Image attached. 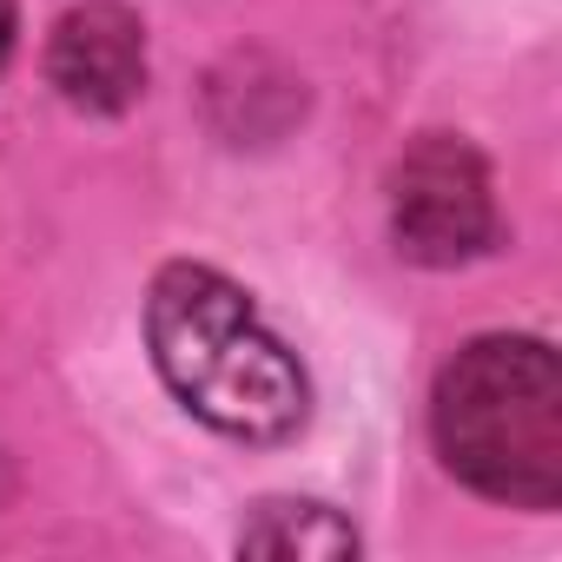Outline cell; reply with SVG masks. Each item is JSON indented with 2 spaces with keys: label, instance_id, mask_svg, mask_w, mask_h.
Masks as SVG:
<instances>
[{
  "label": "cell",
  "instance_id": "cell-1",
  "mask_svg": "<svg viewBox=\"0 0 562 562\" xmlns=\"http://www.w3.org/2000/svg\"><path fill=\"white\" fill-rule=\"evenodd\" d=\"M146 345L172 397L225 437L278 443L305 424V371L278 345L238 285L205 265H166L146 299Z\"/></svg>",
  "mask_w": 562,
  "mask_h": 562
},
{
  "label": "cell",
  "instance_id": "cell-5",
  "mask_svg": "<svg viewBox=\"0 0 562 562\" xmlns=\"http://www.w3.org/2000/svg\"><path fill=\"white\" fill-rule=\"evenodd\" d=\"M245 549L251 555H351L358 536L318 503H265L258 522L245 529Z\"/></svg>",
  "mask_w": 562,
  "mask_h": 562
},
{
  "label": "cell",
  "instance_id": "cell-6",
  "mask_svg": "<svg viewBox=\"0 0 562 562\" xmlns=\"http://www.w3.org/2000/svg\"><path fill=\"white\" fill-rule=\"evenodd\" d=\"M14 54V0H0V67Z\"/></svg>",
  "mask_w": 562,
  "mask_h": 562
},
{
  "label": "cell",
  "instance_id": "cell-4",
  "mask_svg": "<svg viewBox=\"0 0 562 562\" xmlns=\"http://www.w3.org/2000/svg\"><path fill=\"white\" fill-rule=\"evenodd\" d=\"M47 74L67 106L80 113H126L146 87V34L113 0H87L54 27Z\"/></svg>",
  "mask_w": 562,
  "mask_h": 562
},
{
  "label": "cell",
  "instance_id": "cell-3",
  "mask_svg": "<svg viewBox=\"0 0 562 562\" xmlns=\"http://www.w3.org/2000/svg\"><path fill=\"white\" fill-rule=\"evenodd\" d=\"M391 225H397V245L424 265L476 258L496 238L483 159L450 133H424L391 172Z\"/></svg>",
  "mask_w": 562,
  "mask_h": 562
},
{
  "label": "cell",
  "instance_id": "cell-2",
  "mask_svg": "<svg viewBox=\"0 0 562 562\" xmlns=\"http://www.w3.org/2000/svg\"><path fill=\"white\" fill-rule=\"evenodd\" d=\"M437 450L443 463L522 509L562 496V371L536 338H476L437 378Z\"/></svg>",
  "mask_w": 562,
  "mask_h": 562
}]
</instances>
